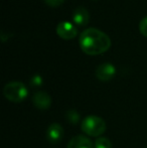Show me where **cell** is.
Masks as SVG:
<instances>
[{"mask_svg": "<svg viewBox=\"0 0 147 148\" xmlns=\"http://www.w3.org/2000/svg\"><path fill=\"white\" fill-rule=\"evenodd\" d=\"M79 42L82 51L89 56L101 55L111 47L110 37L102 30L95 27H89L83 31Z\"/></svg>", "mask_w": 147, "mask_h": 148, "instance_id": "6da1fadb", "label": "cell"}, {"mask_svg": "<svg viewBox=\"0 0 147 148\" xmlns=\"http://www.w3.org/2000/svg\"><path fill=\"white\" fill-rule=\"evenodd\" d=\"M81 129L88 136L97 137L102 135L106 130V122L98 116H88L81 123Z\"/></svg>", "mask_w": 147, "mask_h": 148, "instance_id": "7a4b0ae2", "label": "cell"}, {"mask_svg": "<svg viewBox=\"0 0 147 148\" xmlns=\"http://www.w3.org/2000/svg\"><path fill=\"white\" fill-rule=\"evenodd\" d=\"M28 91L21 82H10L4 86L3 95L13 103H20L27 97Z\"/></svg>", "mask_w": 147, "mask_h": 148, "instance_id": "3957f363", "label": "cell"}, {"mask_svg": "<svg viewBox=\"0 0 147 148\" xmlns=\"http://www.w3.org/2000/svg\"><path fill=\"white\" fill-rule=\"evenodd\" d=\"M55 31L59 37H62L63 39H67V40L75 38L78 34L76 26L69 21H61L57 25Z\"/></svg>", "mask_w": 147, "mask_h": 148, "instance_id": "277c9868", "label": "cell"}, {"mask_svg": "<svg viewBox=\"0 0 147 148\" xmlns=\"http://www.w3.org/2000/svg\"><path fill=\"white\" fill-rule=\"evenodd\" d=\"M116 69L110 62H104L96 69V77L102 82H108L115 77Z\"/></svg>", "mask_w": 147, "mask_h": 148, "instance_id": "5b68a950", "label": "cell"}, {"mask_svg": "<svg viewBox=\"0 0 147 148\" xmlns=\"http://www.w3.org/2000/svg\"><path fill=\"white\" fill-rule=\"evenodd\" d=\"M34 105L39 110H46L51 107V96L43 91H38L32 97Z\"/></svg>", "mask_w": 147, "mask_h": 148, "instance_id": "8992f818", "label": "cell"}, {"mask_svg": "<svg viewBox=\"0 0 147 148\" xmlns=\"http://www.w3.org/2000/svg\"><path fill=\"white\" fill-rule=\"evenodd\" d=\"M64 137V129L59 123H53L46 131V138L51 143H59Z\"/></svg>", "mask_w": 147, "mask_h": 148, "instance_id": "52a82bcc", "label": "cell"}, {"mask_svg": "<svg viewBox=\"0 0 147 148\" xmlns=\"http://www.w3.org/2000/svg\"><path fill=\"white\" fill-rule=\"evenodd\" d=\"M74 22L80 26H85L88 24L89 20H90V14L89 11L83 6H79L74 10L73 15H72Z\"/></svg>", "mask_w": 147, "mask_h": 148, "instance_id": "ba28073f", "label": "cell"}, {"mask_svg": "<svg viewBox=\"0 0 147 148\" xmlns=\"http://www.w3.org/2000/svg\"><path fill=\"white\" fill-rule=\"evenodd\" d=\"M67 148H93V143L88 137L78 135L70 140Z\"/></svg>", "mask_w": 147, "mask_h": 148, "instance_id": "9c48e42d", "label": "cell"}, {"mask_svg": "<svg viewBox=\"0 0 147 148\" xmlns=\"http://www.w3.org/2000/svg\"><path fill=\"white\" fill-rule=\"evenodd\" d=\"M66 118L69 121L71 124L76 125L77 123H79L80 121V114L76 111V110H69V111L66 113Z\"/></svg>", "mask_w": 147, "mask_h": 148, "instance_id": "30bf717a", "label": "cell"}, {"mask_svg": "<svg viewBox=\"0 0 147 148\" xmlns=\"http://www.w3.org/2000/svg\"><path fill=\"white\" fill-rule=\"evenodd\" d=\"M95 148H112V142L106 137H100L95 142Z\"/></svg>", "mask_w": 147, "mask_h": 148, "instance_id": "8fae6325", "label": "cell"}, {"mask_svg": "<svg viewBox=\"0 0 147 148\" xmlns=\"http://www.w3.org/2000/svg\"><path fill=\"white\" fill-rule=\"evenodd\" d=\"M139 30L142 35L147 37V16L142 18L141 21L139 22Z\"/></svg>", "mask_w": 147, "mask_h": 148, "instance_id": "7c38bea8", "label": "cell"}, {"mask_svg": "<svg viewBox=\"0 0 147 148\" xmlns=\"http://www.w3.org/2000/svg\"><path fill=\"white\" fill-rule=\"evenodd\" d=\"M30 85L34 87H38L42 85V78H41L39 75H36L31 78L30 80Z\"/></svg>", "mask_w": 147, "mask_h": 148, "instance_id": "4fadbf2b", "label": "cell"}, {"mask_svg": "<svg viewBox=\"0 0 147 148\" xmlns=\"http://www.w3.org/2000/svg\"><path fill=\"white\" fill-rule=\"evenodd\" d=\"M45 2V4H47L49 6L51 7H57V6L62 5L65 2V0H43Z\"/></svg>", "mask_w": 147, "mask_h": 148, "instance_id": "5bb4252c", "label": "cell"}, {"mask_svg": "<svg viewBox=\"0 0 147 148\" xmlns=\"http://www.w3.org/2000/svg\"><path fill=\"white\" fill-rule=\"evenodd\" d=\"M146 148H147V147H146Z\"/></svg>", "mask_w": 147, "mask_h": 148, "instance_id": "9a60e30c", "label": "cell"}]
</instances>
